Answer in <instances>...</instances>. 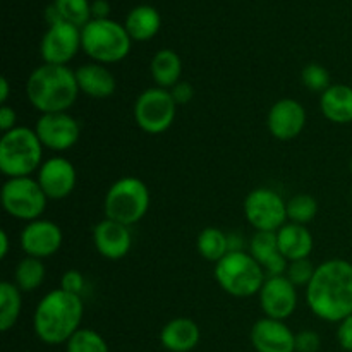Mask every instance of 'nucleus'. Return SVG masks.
<instances>
[{
	"label": "nucleus",
	"mask_w": 352,
	"mask_h": 352,
	"mask_svg": "<svg viewBox=\"0 0 352 352\" xmlns=\"http://www.w3.org/2000/svg\"><path fill=\"white\" fill-rule=\"evenodd\" d=\"M309 309L325 322L340 323L352 315V263L340 258L316 267L306 287Z\"/></svg>",
	"instance_id": "f257e3e1"
},
{
	"label": "nucleus",
	"mask_w": 352,
	"mask_h": 352,
	"mask_svg": "<svg viewBox=\"0 0 352 352\" xmlns=\"http://www.w3.org/2000/svg\"><path fill=\"white\" fill-rule=\"evenodd\" d=\"M82 313L85 305L81 296L71 294L64 289H55L48 292L34 309V333L48 346L67 344L69 339L81 329Z\"/></svg>",
	"instance_id": "f03ea898"
},
{
	"label": "nucleus",
	"mask_w": 352,
	"mask_h": 352,
	"mask_svg": "<svg viewBox=\"0 0 352 352\" xmlns=\"http://www.w3.org/2000/svg\"><path fill=\"white\" fill-rule=\"evenodd\" d=\"M78 93L76 72L67 65H40L31 72L26 82L28 100L41 113L65 112L76 102Z\"/></svg>",
	"instance_id": "7ed1b4c3"
},
{
	"label": "nucleus",
	"mask_w": 352,
	"mask_h": 352,
	"mask_svg": "<svg viewBox=\"0 0 352 352\" xmlns=\"http://www.w3.org/2000/svg\"><path fill=\"white\" fill-rule=\"evenodd\" d=\"M43 144L34 129L14 127L0 140V170L7 177H30L41 167Z\"/></svg>",
	"instance_id": "20e7f679"
},
{
	"label": "nucleus",
	"mask_w": 352,
	"mask_h": 352,
	"mask_svg": "<svg viewBox=\"0 0 352 352\" xmlns=\"http://www.w3.org/2000/svg\"><path fill=\"white\" fill-rule=\"evenodd\" d=\"M131 36L126 26L113 19H91L81 28V48L98 64H113L127 57Z\"/></svg>",
	"instance_id": "39448f33"
},
{
	"label": "nucleus",
	"mask_w": 352,
	"mask_h": 352,
	"mask_svg": "<svg viewBox=\"0 0 352 352\" xmlns=\"http://www.w3.org/2000/svg\"><path fill=\"white\" fill-rule=\"evenodd\" d=\"M215 278L220 287L234 298L260 294L267 274L246 251H229L215 263Z\"/></svg>",
	"instance_id": "423d86ee"
},
{
	"label": "nucleus",
	"mask_w": 352,
	"mask_h": 352,
	"mask_svg": "<svg viewBox=\"0 0 352 352\" xmlns=\"http://www.w3.org/2000/svg\"><path fill=\"white\" fill-rule=\"evenodd\" d=\"M150 208V191L141 179L127 175L110 186L103 201L107 219L131 227Z\"/></svg>",
	"instance_id": "0eeeda50"
},
{
	"label": "nucleus",
	"mask_w": 352,
	"mask_h": 352,
	"mask_svg": "<svg viewBox=\"0 0 352 352\" xmlns=\"http://www.w3.org/2000/svg\"><path fill=\"white\" fill-rule=\"evenodd\" d=\"M47 195L40 182L31 177L7 179L2 188V206L10 217L33 222L47 208Z\"/></svg>",
	"instance_id": "6e6552de"
},
{
	"label": "nucleus",
	"mask_w": 352,
	"mask_h": 352,
	"mask_svg": "<svg viewBox=\"0 0 352 352\" xmlns=\"http://www.w3.org/2000/svg\"><path fill=\"white\" fill-rule=\"evenodd\" d=\"M177 112V103L168 89L148 88L134 103V120L148 134L165 133L172 126Z\"/></svg>",
	"instance_id": "1a4fd4ad"
},
{
	"label": "nucleus",
	"mask_w": 352,
	"mask_h": 352,
	"mask_svg": "<svg viewBox=\"0 0 352 352\" xmlns=\"http://www.w3.org/2000/svg\"><path fill=\"white\" fill-rule=\"evenodd\" d=\"M248 222L261 232H277L287 220V203L270 188L253 189L244 199Z\"/></svg>",
	"instance_id": "9d476101"
},
{
	"label": "nucleus",
	"mask_w": 352,
	"mask_h": 352,
	"mask_svg": "<svg viewBox=\"0 0 352 352\" xmlns=\"http://www.w3.org/2000/svg\"><path fill=\"white\" fill-rule=\"evenodd\" d=\"M81 48V28L65 21L50 24L41 38L40 52L45 64L67 65Z\"/></svg>",
	"instance_id": "9b49d317"
},
{
	"label": "nucleus",
	"mask_w": 352,
	"mask_h": 352,
	"mask_svg": "<svg viewBox=\"0 0 352 352\" xmlns=\"http://www.w3.org/2000/svg\"><path fill=\"white\" fill-rule=\"evenodd\" d=\"M34 133L45 148L54 151H65L78 143L81 127L78 120L67 112L41 113L34 126Z\"/></svg>",
	"instance_id": "f8f14e48"
},
{
	"label": "nucleus",
	"mask_w": 352,
	"mask_h": 352,
	"mask_svg": "<svg viewBox=\"0 0 352 352\" xmlns=\"http://www.w3.org/2000/svg\"><path fill=\"white\" fill-rule=\"evenodd\" d=\"M260 306L268 318L284 322L298 306L296 285L285 275L267 277L260 291Z\"/></svg>",
	"instance_id": "ddd939ff"
},
{
	"label": "nucleus",
	"mask_w": 352,
	"mask_h": 352,
	"mask_svg": "<svg viewBox=\"0 0 352 352\" xmlns=\"http://www.w3.org/2000/svg\"><path fill=\"white\" fill-rule=\"evenodd\" d=\"M62 230L60 227L50 220L38 219L28 222L21 232L19 243L26 256L47 258L57 253L62 246Z\"/></svg>",
	"instance_id": "4468645a"
},
{
	"label": "nucleus",
	"mask_w": 352,
	"mask_h": 352,
	"mask_svg": "<svg viewBox=\"0 0 352 352\" xmlns=\"http://www.w3.org/2000/svg\"><path fill=\"white\" fill-rule=\"evenodd\" d=\"M268 131L275 140L291 141L302 133L306 126V110L298 100L282 98L268 112Z\"/></svg>",
	"instance_id": "2eb2a0df"
},
{
	"label": "nucleus",
	"mask_w": 352,
	"mask_h": 352,
	"mask_svg": "<svg viewBox=\"0 0 352 352\" xmlns=\"http://www.w3.org/2000/svg\"><path fill=\"white\" fill-rule=\"evenodd\" d=\"M36 181L50 199L67 198L76 186V168L67 158L52 157L38 168Z\"/></svg>",
	"instance_id": "dca6fc26"
},
{
	"label": "nucleus",
	"mask_w": 352,
	"mask_h": 352,
	"mask_svg": "<svg viewBox=\"0 0 352 352\" xmlns=\"http://www.w3.org/2000/svg\"><path fill=\"white\" fill-rule=\"evenodd\" d=\"M251 342L256 352H296V333L280 320H258L251 329Z\"/></svg>",
	"instance_id": "f3484780"
},
{
	"label": "nucleus",
	"mask_w": 352,
	"mask_h": 352,
	"mask_svg": "<svg viewBox=\"0 0 352 352\" xmlns=\"http://www.w3.org/2000/svg\"><path fill=\"white\" fill-rule=\"evenodd\" d=\"M93 243L103 258L116 261L129 253L133 246V236L127 226L105 219L96 223L93 229Z\"/></svg>",
	"instance_id": "a211bd4d"
},
{
	"label": "nucleus",
	"mask_w": 352,
	"mask_h": 352,
	"mask_svg": "<svg viewBox=\"0 0 352 352\" xmlns=\"http://www.w3.org/2000/svg\"><path fill=\"white\" fill-rule=\"evenodd\" d=\"M250 254L261 265L267 277L285 275L289 261L280 253L277 241V232H261L256 230L250 243Z\"/></svg>",
	"instance_id": "6ab92c4d"
},
{
	"label": "nucleus",
	"mask_w": 352,
	"mask_h": 352,
	"mask_svg": "<svg viewBox=\"0 0 352 352\" xmlns=\"http://www.w3.org/2000/svg\"><path fill=\"white\" fill-rule=\"evenodd\" d=\"M76 81H78L79 91L88 95L89 98L103 100L109 98L116 93L117 82L112 72L103 64H85L76 69Z\"/></svg>",
	"instance_id": "aec40b11"
},
{
	"label": "nucleus",
	"mask_w": 352,
	"mask_h": 352,
	"mask_svg": "<svg viewBox=\"0 0 352 352\" xmlns=\"http://www.w3.org/2000/svg\"><path fill=\"white\" fill-rule=\"evenodd\" d=\"M277 241L280 253L285 260L291 261L305 260L313 251V236L308 227L301 223H285L277 230Z\"/></svg>",
	"instance_id": "412c9836"
},
{
	"label": "nucleus",
	"mask_w": 352,
	"mask_h": 352,
	"mask_svg": "<svg viewBox=\"0 0 352 352\" xmlns=\"http://www.w3.org/2000/svg\"><path fill=\"white\" fill-rule=\"evenodd\" d=\"M199 327L191 318H174L162 329L160 342L170 352H189L199 342Z\"/></svg>",
	"instance_id": "4be33fe9"
},
{
	"label": "nucleus",
	"mask_w": 352,
	"mask_h": 352,
	"mask_svg": "<svg viewBox=\"0 0 352 352\" xmlns=\"http://www.w3.org/2000/svg\"><path fill=\"white\" fill-rule=\"evenodd\" d=\"M320 109L325 119L336 124L352 122V88L347 85H332L320 96Z\"/></svg>",
	"instance_id": "5701e85b"
},
{
	"label": "nucleus",
	"mask_w": 352,
	"mask_h": 352,
	"mask_svg": "<svg viewBox=\"0 0 352 352\" xmlns=\"http://www.w3.org/2000/svg\"><path fill=\"white\" fill-rule=\"evenodd\" d=\"M124 26H126L131 40H151L162 26L160 12H158L155 7L141 3V6H136L134 9H131V12L127 14Z\"/></svg>",
	"instance_id": "b1692460"
},
{
	"label": "nucleus",
	"mask_w": 352,
	"mask_h": 352,
	"mask_svg": "<svg viewBox=\"0 0 352 352\" xmlns=\"http://www.w3.org/2000/svg\"><path fill=\"white\" fill-rule=\"evenodd\" d=\"M150 71L158 88L172 89L181 79L182 60L177 52L170 48H162L151 58Z\"/></svg>",
	"instance_id": "393cba45"
},
{
	"label": "nucleus",
	"mask_w": 352,
	"mask_h": 352,
	"mask_svg": "<svg viewBox=\"0 0 352 352\" xmlns=\"http://www.w3.org/2000/svg\"><path fill=\"white\" fill-rule=\"evenodd\" d=\"M21 291L12 282L0 284V330L7 332L16 325L21 315Z\"/></svg>",
	"instance_id": "a878e982"
},
{
	"label": "nucleus",
	"mask_w": 352,
	"mask_h": 352,
	"mask_svg": "<svg viewBox=\"0 0 352 352\" xmlns=\"http://www.w3.org/2000/svg\"><path fill=\"white\" fill-rule=\"evenodd\" d=\"M45 280V265L40 258L26 256L17 263L14 272V284L19 287L21 292H33L43 284Z\"/></svg>",
	"instance_id": "bb28decb"
},
{
	"label": "nucleus",
	"mask_w": 352,
	"mask_h": 352,
	"mask_svg": "<svg viewBox=\"0 0 352 352\" xmlns=\"http://www.w3.org/2000/svg\"><path fill=\"white\" fill-rule=\"evenodd\" d=\"M198 251L205 260L219 263L229 253V236L217 227H206L198 236Z\"/></svg>",
	"instance_id": "cd10ccee"
},
{
	"label": "nucleus",
	"mask_w": 352,
	"mask_h": 352,
	"mask_svg": "<svg viewBox=\"0 0 352 352\" xmlns=\"http://www.w3.org/2000/svg\"><path fill=\"white\" fill-rule=\"evenodd\" d=\"M54 7L65 23L85 28L91 21V2L89 0H54Z\"/></svg>",
	"instance_id": "c85d7f7f"
},
{
	"label": "nucleus",
	"mask_w": 352,
	"mask_h": 352,
	"mask_svg": "<svg viewBox=\"0 0 352 352\" xmlns=\"http://www.w3.org/2000/svg\"><path fill=\"white\" fill-rule=\"evenodd\" d=\"M318 213V203L309 195H296L287 201V220L292 223H306L311 222Z\"/></svg>",
	"instance_id": "c756f323"
},
{
	"label": "nucleus",
	"mask_w": 352,
	"mask_h": 352,
	"mask_svg": "<svg viewBox=\"0 0 352 352\" xmlns=\"http://www.w3.org/2000/svg\"><path fill=\"white\" fill-rule=\"evenodd\" d=\"M67 352H110V349L98 332L91 329H79L69 339Z\"/></svg>",
	"instance_id": "7c9ffc66"
},
{
	"label": "nucleus",
	"mask_w": 352,
	"mask_h": 352,
	"mask_svg": "<svg viewBox=\"0 0 352 352\" xmlns=\"http://www.w3.org/2000/svg\"><path fill=\"white\" fill-rule=\"evenodd\" d=\"M301 81L309 91L323 93L330 88V72L320 64H308L301 72Z\"/></svg>",
	"instance_id": "2f4dec72"
},
{
	"label": "nucleus",
	"mask_w": 352,
	"mask_h": 352,
	"mask_svg": "<svg viewBox=\"0 0 352 352\" xmlns=\"http://www.w3.org/2000/svg\"><path fill=\"white\" fill-rule=\"evenodd\" d=\"M316 268L313 267L311 261L308 258L305 260H298V261H291L287 267V272H285V277L292 282V284L298 287V285H306L311 282L313 275H315Z\"/></svg>",
	"instance_id": "473e14b6"
},
{
	"label": "nucleus",
	"mask_w": 352,
	"mask_h": 352,
	"mask_svg": "<svg viewBox=\"0 0 352 352\" xmlns=\"http://www.w3.org/2000/svg\"><path fill=\"white\" fill-rule=\"evenodd\" d=\"M60 289L71 292V294L81 296V291L85 289V277L78 270H67L60 278Z\"/></svg>",
	"instance_id": "72a5a7b5"
},
{
	"label": "nucleus",
	"mask_w": 352,
	"mask_h": 352,
	"mask_svg": "<svg viewBox=\"0 0 352 352\" xmlns=\"http://www.w3.org/2000/svg\"><path fill=\"white\" fill-rule=\"evenodd\" d=\"M320 349L318 333L305 330L296 336V352H316Z\"/></svg>",
	"instance_id": "f704fd0d"
},
{
	"label": "nucleus",
	"mask_w": 352,
	"mask_h": 352,
	"mask_svg": "<svg viewBox=\"0 0 352 352\" xmlns=\"http://www.w3.org/2000/svg\"><path fill=\"white\" fill-rule=\"evenodd\" d=\"M337 340L344 351L352 352V315L339 323L337 329Z\"/></svg>",
	"instance_id": "c9c22d12"
},
{
	"label": "nucleus",
	"mask_w": 352,
	"mask_h": 352,
	"mask_svg": "<svg viewBox=\"0 0 352 352\" xmlns=\"http://www.w3.org/2000/svg\"><path fill=\"white\" fill-rule=\"evenodd\" d=\"M170 93L172 96H174L177 105H186V103L191 102L192 96H195V89H192V86L189 85V82H182V81H179L177 85L170 89Z\"/></svg>",
	"instance_id": "e433bc0d"
},
{
	"label": "nucleus",
	"mask_w": 352,
	"mask_h": 352,
	"mask_svg": "<svg viewBox=\"0 0 352 352\" xmlns=\"http://www.w3.org/2000/svg\"><path fill=\"white\" fill-rule=\"evenodd\" d=\"M16 120L17 116L16 112H14V109H10L9 105L0 107V129H2L3 133H9L14 127H17Z\"/></svg>",
	"instance_id": "4c0bfd02"
},
{
	"label": "nucleus",
	"mask_w": 352,
	"mask_h": 352,
	"mask_svg": "<svg viewBox=\"0 0 352 352\" xmlns=\"http://www.w3.org/2000/svg\"><path fill=\"white\" fill-rule=\"evenodd\" d=\"M109 14H110L109 0H93L91 19H109Z\"/></svg>",
	"instance_id": "58836bf2"
},
{
	"label": "nucleus",
	"mask_w": 352,
	"mask_h": 352,
	"mask_svg": "<svg viewBox=\"0 0 352 352\" xmlns=\"http://www.w3.org/2000/svg\"><path fill=\"white\" fill-rule=\"evenodd\" d=\"M9 253V236L6 230H0V258H6Z\"/></svg>",
	"instance_id": "ea45409f"
},
{
	"label": "nucleus",
	"mask_w": 352,
	"mask_h": 352,
	"mask_svg": "<svg viewBox=\"0 0 352 352\" xmlns=\"http://www.w3.org/2000/svg\"><path fill=\"white\" fill-rule=\"evenodd\" d=\"M9 79L2 78L0 79V103H2V105H6L7 98H9Z\"/></svg>",
	"instance_id": "a19ab883"
},
{
	"label": "nucleus",
	"mask_w": 352,
	"mask_h": 352,
	"mask_svg": "<svg viewBox=\"0 0 352 352\" xmlns=\"http://www.w3.org/2000/svg\"><path fill=\"white\" fill-rule=\"evenodd\" d=\"M351 174H352V160H351Z\"/></svg>",
	"instance_id": "79ce46f5"
},
{
	"label": "nucleus",
	"mask_w": 352,
	"mask_h": 352,
	"mask_svg": "<svg viewBox=\"0 0 352 352\" xmlns=\"http://www.w3.org/2000/svg\"><path fill=\"white\" fill-rule=\"evenodd\" d=\"M351 195H352V192H351Z\"/></svg>",
	"instance_id": "37998d69"
}]
</instances>
